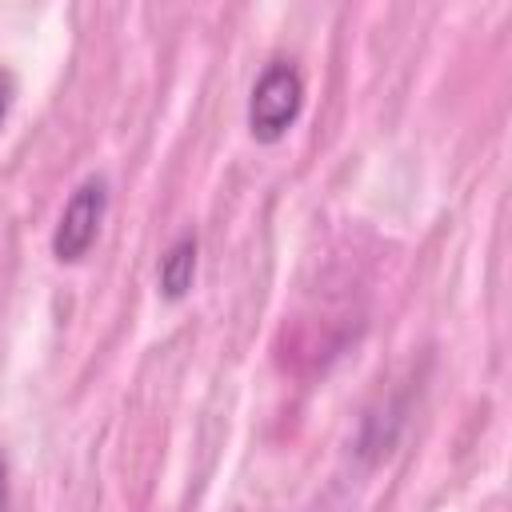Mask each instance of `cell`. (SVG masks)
<instances>
[{
    "instance_id": "5",
    "label": "cell",
    "mask_w": 512,
    "mask_h": 512,
    "mask_svg": "<svg viewBox=\"0 0 512 512\" xmlns=\"http://www.w3.org/2000/svg\"><path fill=\"white\" fill-rule=\"evenodd\" d=\"M0 512H4V464H0Z\"/></svg>"
},
{
    "instance_id": "1",
    "label": "cell",
    "mask_w": 512,
    "mask_h": 512,
    "mask_svg": "<svg viewBox=\"0 0 512 512\" xmlns=\"http://www.w3.org/2000/svg\"><path fill=\"white\" fill-rule=\"evenodd\" d=\"M300 104H304V80L292 64L276 60L260 72L256 88H252V100H248V132L260 140V144H276L300 116Z\"/></svg>"
},
{
    "instance_id": "2",
    "label": "cell",
    "mask_w": 512,
    "mask_h": 512,
    "mask_svg": "<svg viewBox=\"0 0 512 512\" xmlns=\"http://www.w3.org/2000/svg\"><path fill=\"white\" fill-rule=\"evenodd\" d=\"M104 212H108V184H104V176H92V180H84V184L72 192V200L64 204L60 224H56V232H52V256H56L60 264L84 260L88 248L96 244V232H100V224H104Z\"/></svg>"
},
{
    "instance_id": "4",
    "label": "cell",
    "mask_w": 512,
    "mask_h": 512,
    "mask_svg": "<svg viewBox=\"0 0 512 512\" xmlns=\"http://www.w3.org/2000/svg\"><path fill=\"white\" fill-rule=\"evenodd\" d=\"M8 108H12V76H8V72H0V124H4Z\"/></svg>"
},
{
    "instance_id": "3",
    "label": "cell",
    "mask_w": 512,
    "mask_h": 512,
    "mask_svg": "<svg viewBox=\"0 0 512 512\" xmlns=\"http://www.w3.org/2000/svg\"><path fill=\"white\" fill-rule=\"evenodd\" d=\"M192 276H196V236H180L160 260V292L168 300H180L192 288Z\"/></svg>"
}]
</instances>
